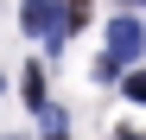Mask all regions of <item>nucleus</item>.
Returning <instances> with one entry per match:
<instances>
[{
	"instance_id": "1",
	"label": "nucleus",
	"mask_w": 146,
	"mask_h": 140,
	"mask_svg": "<svg viewBox=\"0 0 146 140\" xmlns=\"http://www.w3.org/2000/svg\"><path fill=\"white\" fill-rule=\"evenodd\" d=\"M140 51H146V26L133 13H121V19H108V57L114 64H140Z\"/></svg>"
},
{
	"instance_id": "2",
	"label": "nucleus",
	"mask_w": 146,
	"mask_h": 140,
	"mask_svg": "<svg viewBox=\"0 0 146 140\" xmlns=\"http://www.w3.org/2000/svg\"><path fill=\"white\" fill-rule=\"evenodd\" d=\"M19 26L32 38H44V45H57L64 38V13H57V0H19Z\"/></svg>"
},
{
	"instance_id": "3",
	"label": "nucleus",
	"mask_w": 146,
	"mask_h": 140,
	"mask_svg": "<svg viewBox=\"0 0 146 140\" xmlns=\"http://www.w3.org/2000/svg\"><path fill=\"white\" fill-rule=\"evenodd\" d=\"M19 96H26L32 108L44 102V64H26V83H19Z\"/></svg>"
},
{
	"instance_id": "4",
	"label": "nucleus",
	"mask_w": 146,
	"mask_h": 140,
	"mask_svg": "<svg viewBox=\"0 0 146 140\" xmlns=\"http://www.w3.org/2000/svg\"><path fill=\"white\" fill-rule=\"evenodd\" d=\"M89 26V0H64V38Z\"/></svg>"
},
{
	"instance_id": "5",
	"label": "nucleus",
	"mask_w": 146,
	"mask_h": 140,
	"mask_svg": "<svg viewBox=\"0 0 146 140\" xmlns=\"http://www.w3.org/2000/svg\"><path fill=\"white\" fill-rule=\"evenodd\" d=\"M121 89H127V102H146V70H133V77L121 83Z\"/></svg>"
},
{
	"instance_id": "6",
	"label": "nucleus",
	"mask_w": 146,
	"mask_h": 140,
	"mask_svg": "<svg viewBox=\"0 0 146 140\" xmlns=\"http://www.w3.org/2000/svg\"><path fill=\"white\" fill-rule=\"evenodd\" d=\"M44 140H70V134H44Z\"/></svg>"
},
{
	"instance_id": "7",
	"label": "nucleus",
	"mask_w": 146,
	"mask_h": 140,
	"mask_svg": "<svg viewBox=\"0 0 146 140\" xmlns=\"http://www.w3.org/2000/svg\"><path fill=\"white\" fill-rule=\"evenodd\" d=\"M140 7H146V0H140Z\"/></svg>"
}]
</instances>
